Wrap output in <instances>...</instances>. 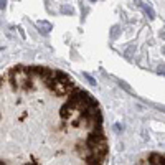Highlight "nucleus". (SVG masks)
<instances>
[{
	"instance_id": "nucleus-1",
	"label": "nucleus",
	"mask_w": 165,
	"mask_h": 165,
	"mask_svg": "<svg viewBox=\"0 0 165 165\" xmlns=\"http://www.w3.org/2000/svg\"><path fill=\"white\" fill-rule=\"evenodd\" d=\"M33 71V74L40 76L46 82V86L53 91L55 94H68L71 91L73 84H71V79L65 74V73L58 71V69H48V68H30Z\"/></svg>"
},
{
	"instance_id": "nucleus-2",
	"label": "nucleus",
	"mask_w": 165,
	"mask_h": 165,
	"mask_svg": "<svg viewBox=\"0 0 165 165\" xmlns=\"http://www.w3.org/2000/svg\"><path fill=\"white\" fill-rule=\"evenodd\" d=\"M84 149L86 150L82 152L81 155L88 164H99L106 157V154H108V144H106V139L102 136V132H101V127H96L89 134Z\"/></svg>"
},
{
	"instance_id": "nucleus-3",
	"label": "nucleus",
	"mask_w": 165,
	"mask_h": 165,
	"mask_svg": "<svg viewBox=\"0 0 165 165\" xmlns=\"http://www.w3.org/2000/svg\"><path fill=\"white\" fill-rule=\"evenodd\" d=\"M32 69L25 68H13L10 71V82L17 89H28L32 88Z\"/></svg>"
},
{
	"instance_id": "nucleus-4",
	"label": "nucleus",
	"mask_w": 165,
	"mask_h": 165,
	"mask_svg": "<svg viewBox=\"0 0 165 165\" xmlns=\"http://www.w3.org/2000/svg\"><path fill=\"white\" fill-rule=\"evenodd\" d=\"M136 5H137V7H140V8H142V10L145 12V15H147V17L150 18V20H154V18H155V12H154V8H152L150 5L144 4L142 0H136Z\"/></svg>"
},
{
	"instance_id": "nucleus-5",
	"label": "nucleus",
	"mask_w": 165,
	"mask_h": 165,
	"mask_svg": "<svg viewBox=\"0 0 165 165\" xmlns=\"http://www.w3.org/2000/svg\"><path fill=\"white\" fill-rule=\"evenodd\" d=\"M38 25H40V28H45L43 30L45 33L51 32V28H53V27H51V23H48V22H38Z\"/></svg>"
},
{
	"instance_id": "nucleus-6",
	"label": "nucleus",
	"mask_w": 165,
	"mask_h": 165,
	"mask_svg": "<svg viewBox=\"0 0 165 165\" xmlns=\"http://www.w3.org/2000/svg\"><path fill=\"white\" fill-rule=\"evenodd\" d=\"M84 78H86L88 81H89V84H93V86H94V84H96V79H94L91 74H88V73H84Z\"/></svg>"
},
{
	"instance_id": "nucleus-7",
	"label": "nucleus",
	"mask_w": 165,
	"mask_h": 165,
	"mask_svg": "<svg viewBox=\"0 0 165 165\" xmlns=\"http://www.w3.org/2000/svg\"><path fill=\"white\" fill-rule=\"evenodd\" d=\"M61 13H69V15H71L73 13V8L71 7H63V8H61Z\"/></svg>"
},
{
	"instance_id": "nucleus-8",
	"label": "nucleus",
	"mask_w": 165,
	"mask_h": 165,
	"mask_svg": "<svg viewBox=\"0 0 165 165\" xmlns=\"http://www.w3.org/2000/svg\"><path fill=\"white\" fill-rule=\"evenodd\" d=\"M5 4H7V0H2V8L5 7Z\"/></svg>"
},
{
	"instance_id": "nucleus-9",
	"label": "nucleus",
	"mask_w": 165,
	"mask_h": 165,
	"mask_svg": "<svg viewBox=\"0 0 165 165\" xmlns=\"http://www.w3.org/2000/svg\"><path fill=\"white\" fill-rule=\"evenodd\" d=\"M91 2H96V0H91Z\"/></svg>"
},
{
	"instance_id": "nucleus-10",
	"label": "nucleus",
	"mask_w": 165,
	"mask_h": 165,
	"mask_svg": "<svg viewBox=\"0 0 165 165\" xmlns=\"http://www.w3.org/2000/svg\"><path fill=\"white\" fill-rule=\"evenodd\" d=\"M164 53H165V50H164Z\"/></svg>"
}]
</instances>
